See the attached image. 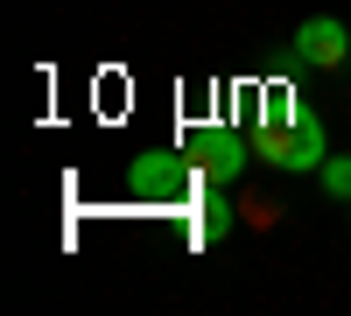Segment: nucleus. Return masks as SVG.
I'll return each instance as SVG.
<instances>
[{"label": "nucleus", "instance_id": "obj_1", "mask_svg": "<svg viewBox=\"0 0 351 316\" xmlns=\"http://www.w3.org/2000/svg\"><path fill=\"white\" fill-rule=\"evenodd\" d=\"M253 155H267L274 169H324L330 162V127L316 120V112H302V120H288V127H274V134H260L253 141Z\"/></svg>", "mask_w": 351, "mask_h": 316}, {"label": "nucleus", "instance_id": "obj_2", "mask_svg": "<svg viewBox=\"0 0 351 316\" xmlns=\"http://www.w3.org/2000/svg\"><path fill=\"white\" fill-rule=\"evenodd\" d=\"M190 190V169H183V155H169V148H148V155H134L127 162V197H141V204H176V197Z\"/></svg>", "mask_w": 351, "mask_h": 316}, {"label": "nucleus", "instance_id": "obj_3", "mask_svg": "<svg viewBox=\"0 0 351 316\" xmlns=\"http://www.w3.org/2000/svg\"><path fill=\"white\" fill-rule=\"evenodd\" d=\"M295 64H302V71H337V64H351V28L330 21V14H309V21L295 28Z\"/></svg>", "mask_w": 351, "mask_h": 316}, {"label": "nucleus", "instance_id": "obj_4", "mask_svg": "<svg viewBox=\"0 0 351 316\" xmlns=\"http://www.w3.org/2000/svg\"><path fill=\"white\" fill-rule=\"evenodd\" d=\"M183 148H190V162H197L204 176H211V183H232V176H239V169H246V141L232 134V127H211V134H190Z\"/></svg>", "mask_w": 351, "mask_h": 316}, {"label": "nucleus", "instance_id": "obj_5", "mask_svg": "<svg viewBox=\"0 0 351 316\" xmlns=\"http://www.w3.org/2000/svg\"><path fill=\"white\" fill-rule=\"evenodd\" d=\"M302 99L288 92V84H267V92H260V134H274V127H288V120H302Z\"/></svg>", "mask_w": 351, "mask_h": 316}, {"label": "nucleus", "instance_id": "obj_6", "mask_svg": "<svg viewBox=\"0 0 351 316\" xmlns=\"http://www.w3.org/2000/svg\"><path fill=\"white\" fill-rule=\"evenodd\" d=\"M225 232H232V204L211 190V204H204V239H225Z\"/></svg>", "mask_w": 351, "mask_h": 316}, {"label": "nucleus", "instance_id": "obj_7", "mask_svg": "<svg viewBox=\"0 0 351 316\" xmlns=\"http://www.w3.org/2000/svg\"><path fill=\"white\" fill-rule=\"evenodd\" d=\"M324 183H330L344 204H351V162H344V155H330V162H324Z\"/></svg>", "mask_w": 351, "mask_h": 316}, {"label": "nucleus", "instance_id": "obj_8", "mask_svg": "<svg viewBox=\"0 0 351 316\" xmlns=\"http://www.w3.org/2000/svg\"><path fill=\"white\" fill-rule=\"evenodd\" d=\"M344 211H351V204H344Z\"/></svg>", "mask_w": 351, "mask_h": 316}]
</instances>
